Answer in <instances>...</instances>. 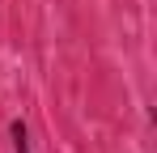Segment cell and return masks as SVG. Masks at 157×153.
<instances>
[{
    "instance_id": "cell-1",
    "label": "cell",
    "mask_w": 157,
    "mask_h": 153,
    "mask_svg": "<svg viewBox=\"0 0 157 153\" xmlns=\"http://www.w3.org/2000/svg\"><path fill=\"white\" fill-rule=\"evenodd\" d=\"M9 140H13V153H30V128H26V119H13V124H9Z\"/></svg>"
}]
</instances>
